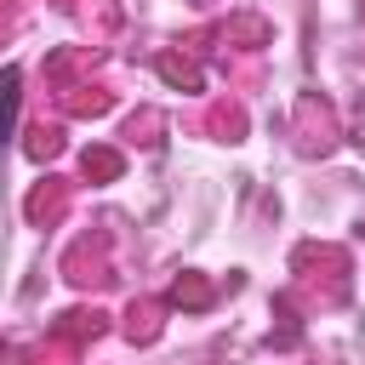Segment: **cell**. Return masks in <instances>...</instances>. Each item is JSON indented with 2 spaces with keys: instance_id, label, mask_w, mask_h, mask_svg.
<instances>
[{
  "instance_id": "1",
  "label": "cell",
  "mask_w": 365,
  "mask_h": 365,
  "mask_svg": "<svg viewBox=\"0 0 365 365\" xmlns=\"http://www.w3.org/2000/svg\"><path fill=\"white\" fill-rule=\"evenodd\" d=\"M17 103H23V74L6 68V74H0V148H6L11 131H17Z\"/></svg>"
}]
</instances>
